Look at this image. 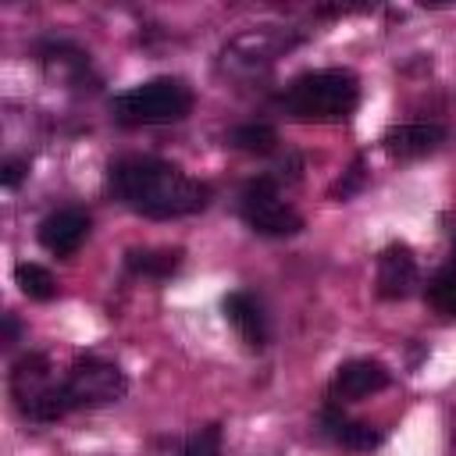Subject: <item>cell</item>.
<instances>
[{
    "instance_id": "6",
    "label": "cell",
    "mask_w": 456,
    "mask_h": 456,
    "mask_svg": "<svg viewBox=\"0 0 456 456\" xmlns=\"http://www.w3.org/2000/svg\"><path fill=\"white\" fill-rule=\"evenodd\" d=\"M445 125L438 121H413V125H395L381 135V150L395 160H413L424 153H435L445 142Z\"/></svg>"
},
{
    "instance_id": "20",
    "label": "cell",
    "mask_w": 456,
    "mask_h": 456,
    "mask_svg": "<svg viewBox=\"0 0 456 456\" xmlns=\"http://www.w3.org/2000/svg\"><path fill=\"white\" fill-rule=\"evenodd\" d=\"M14 338H18V321L7 314V317H4V346H11Z\"/></svg>"
},
{
    "instance_id": "1",
    "label": "cell",
    "mask_w": 456,
    "mask_h": 456,
    "mask_svg": "<svg viewBox=\"0 0 456 456\" xmlns=\"http://www.w3.org/2000/svg\"><path fill=\"white\" fill-rule=\"evenodd\" d=\"M110 192L142 217H182L210 203V185L160 157H121L107 171Z\"/></svg>"
},
{
    "instance_id": "9",
    "label": "cell",
    "mask_w": 456,
    "mask_h": 456,
    "mask_svg": "<svg viewBox=\"0 0 456 456\" xmlns=\"http://www.w3.org/2000/svg\"><path fill=\"white\" fill-rule=\"evenodd\" d=\"M417 285V260L406 242H392L378 256V296L403 299Z\"/></svg>"
},
{
    "instance_id": "14",
    "label": "cell",
    "mask_w": 456,
    "mask_h": 456,
    "mask_svg": "<svg viewBox=\"0 0 456 456\" xmlns=\"http://www.w3.org/2000/svg\"><path fill=\"white\" fill-rule=\"evenodd\" d=\"M228 142L235 150H246V153H271L278 142V132L264 121H246V125H235L228 132Z\"/></svg>"
},
{
    "instance_id": "15",
    "label": "cell",
    "mask_w": 456,
    "mask_h": 456,
    "mask_svg": "<svg viewBox=\"0 0 456 456\" xmlns=\"http://www.w3.org/2000/svg\"><path fill=\"white\" fill-rule=\"evenodd\" d=\"M14 281L28 299H53V292H57V281L43 264H18Z\"/></svg>"
},
{
    "instance_id": "3",
    "label": "cell",
    "mask_w": 456,
    "mask_h": 456,
    "mask_svg": "<svg viewBox=\"0 0 456 456\" xmlns=\"http://www.w3.org/2000/svg\"><path fill=\"white\" fill-rule=\"evenodd\" d=\"M192 110V89L182 78H150L110 100V114L121 125H171Z\"/></svg>"
},
{
    "instance_id": "10",
    "label": "cell",
    "mask_w": 456,
    "mask_h": 456,
    "mask_svg": "<svg viewBox=\"0 0 456 456\" xmlns=\"http://www.w3.org/2000/svg\"><path fill=\"white\" fill-rule=\"evenodd\" d=\"M321 431H324L331 442H338L342 449H353V452H367V449H374V445L381 442V431H374V428L363 424V420L346 417V413L338 410V403H328V406L321 410Z\"/></svg>"
},
{
    "instance_id": "5",
    "label": "cell",
    "mask_w": 456,
    "mask_h": 456,
    "mask_svg": "<svg viewBox=\"0 0 456 456\" xmlns=\"http://www.w3.org/2000/svg\"><path fill=\"white\" fill-rule=\"evenodd\" d=\"M64 388L78 406H107V403H118L128 388V378L118 363H107V360H96V356H86V360H75L68 378H64Z\"/></svg>"
},
{
    "instance_id": "4",
    "label": "cell",
    "mask_w": 456,
    "mask_h": 456,
    "mask_svg": "<svg viewBox=\"0 0 456 456\" xmlns=\"http://www.w3.org/2000/svg\"><path fill=\"white\" fill-rule=\"evenodd\" d=\"M239 214L242 221L260 232V235H296L303 228V217L296 214V207H289L274 185V178L260 175V178H249L242 185V196H239Z\"/></svg>"
},
{
    "instance_id": "16",
    "label": "cell",
    "mask_w": 456,
    "mask_h": 456,
    "mask_svg": "<svg viewBox=\"0 0 456 456\" xmlns=\"http://www.w3.org/2000/svg\"><path fill=\"white\" fill-rule=\"evenodd\" d=\"M428 303L438 314L456 317V267H445L428 281Z\"/></svg>"
},
{
    "instance_id": "2",
    "label": "cell",
    "mask_w": 456,
    "mask_h": 456,
    "mask_svg": "<svg viewBox=\"0 0 456 456\" xmlns=\"http://www.w3.org/2000/svg\"><path fill=\"white\" fill-rule=\"evenodd\" d=\"M360 86L356 75L346 68H324V71H306L292 78L281 93V107L289 118L306 121V125H331L346 121L356 110Z\"/></svg>"
},
{
    "instance_id": "18",
    "label": "cell",
    "mask_w": 456,
    "mask_h": 456,
    "mask_svg": "<svg viewBox=\"0 0 456 456\" xmlns=\"http://www.w3.org/2000/svg\"><path fill=\"white\" fill-rule=\"evenodd\" d=\"M360 182H363V160H353L349 175L331 189V196H335V200H346V196H353V192L360 189Z\"/></svg>"
},
{
    "instance_id": "12",
    "label": "cell",
    "mask_w": 456,
    "mask_h": 456,
    "mask_svg": "<svg viewBox=\"0 0 456 456\" xmlns=\"http://www.w3.org/2000/svg\"><path fill=\"white\" fill-rule=\"evenodd\" d=\"M50 385V360L43 353H25L14 367H11V395L21 406L25 399H32L36 392H43Z\"/></svg>"
},
{
    "instance_id": "7",
    "label": "cell",
    "mask_w": 456,
    "mask_h": 456,
    "mask_svg": "<svg viewBox=\"0 0 456 456\" xmlns=\"http://www.w3.org/2000/svg\"><path fill=\"white\" fill-rule=\"evenodd\" d=\"M388 385V367L378 363V360H349L335 370L331 378V403H349V399H363V395H374Z\"/></svg>"
},
{
    "instance_id": "17",
    "label": "cell",
    "mask_w": 456,
    "mask_h": 456,
    "mask_svg": "<svg viewBox=\"0 0 456 456\" xmlns=\"http://www.w3.org/2000/svg\"><path fill=\"white\" fill-rule=\"evenodd\" d=\"M182 456H221V428H217V424L200 428V431L185 442Z\"/></svg>"
},
{
    "instance_id": "19",
    "label": "cell",
    "mask_w": 456,
    "mask_h": 456,
    "mask_svg": "<svg viewBox=\"0 0 456 456\" xmlns=\"http://www.w3.org/2000/svg\"><path fill=\"white\" fill-rule=\"evenodd\" d=\"M25 167H28V164H25V160H18V157L4 160V164H0V185H4V189H14V185L25 178Z\"/></svg>"
},
{
    "instance_id": "13",
    "label": "cell",
    "mask_w": 456,
    "mask_h": 456,
    "mask_svg": "<svg viewBox=\"0 0 456 456\" xmlns=\"http://www.w3.org/2000/svg\"><path fill=\"white\" fill-rule=\"evenodd\" d=\"M132 274L142 278H167L178 264H182V249H128L125 256Z\"/></svg>"
},
{
    "instance_id": "21",
    "label": "cell",
    "mask_w": 456,
    "mask_h": 456,
    "mask_svg": "<svg viewBox=\"0 0 456 456\" xmlns=\"http://www.w3.org/2000/svg\"><path fill=\"white\" fill-rule=\"evenodd\" d=\"M452 267H456V253H452Z\"/></svg>"
},
{
    "instance_id": "11",
    "label": "cell",
    "mask_w": 456,
    "mask_h": 456,
    "mask_svg": "<svg viewBox=\"0 0 456 456\" xmlns=\"http://www.w3.org/2000/svg\"><path fill=\"white\" fill-rule=\"evenodd\" d=\"M224 314H228V321L235 324V331L242 335V342L249 349L267 346V317H264V306L249 292H228L224 296Z\"/></svg>"
},
{
    "instance_id": "8",
    "label": "cell",
    "mask_w": 456,
    "mask_h": 456,
    "mask_svg": "<svg viewBox=\"0 0 456 456\" xmlns=\"http://www.w3.org/2000/svg\"><path fill=\"white\" fill-rule=\"evenodd\" d=\"M89 235V214L78 207H64L43 217L39 224V242L43 249H50L53 256H71Z\"/></svg>"
}]
</instances>
